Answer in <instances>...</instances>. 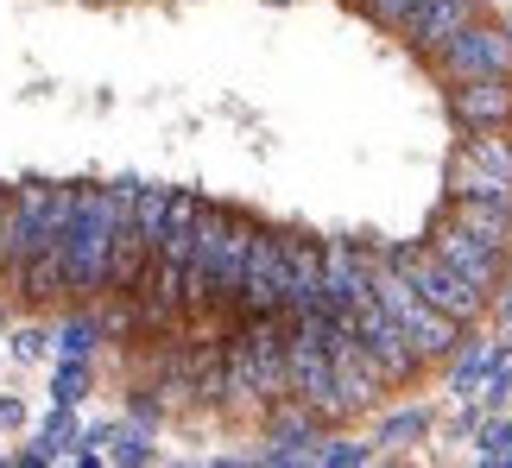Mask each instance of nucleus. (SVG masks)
I'll use <instances>...</instances> for the list:
<instances>
[{
    "label": "nucleus",
    "mask_w": 512,
    "mask_h": 468,
    "mask_svg": "<svg viewBox=\"0 0 512 468\" xmlns=\"http://www.w3.org/2000/svg\"><path fill=\"white\" fill-rule=\"evenodd\" d=\"M247 241H253V222L247 216L203 203L190 260H184V317H209V310H228L234 304L241 272H247Z\"/></svg>",
    "instance_id": "1"
},
{
    "label": "nucleus",
    "mask_w": 512,
    "mask_h": 468,
    "mask_svg": "<svg viewBox=\"0 0 512 468\" xmlns=\"http://www.w3.org/2000/svg\"><path fill=\"white\" fill-rule=\"evenodd\" d=\"M133 209V184L121 190H76V216L64 234V266H70V291L89 298V291H108V253H114V234H121Z\"/></svg>",
    "instance_id": "2"
},
{
    "label": "nucleus",
    "mask_w": 512,
    "mask_h": 468,
    "mask_svg": "<svg viewBox=\"0 0 512 468\" xmlns=\"http://www.w3.org/2000/svg\"><path fill=\"white\" fill-rule=\"evenodd\" d=\"M367 285H373V298H380L392 317L405 323V336H411V348H418V361H437V355H449V348L462 342V323L449 317V310L424 304L418 291L405 285L399 266H380V260H373V266H367Z\"/></svg>",
    "instance_id": "3"
},
{
    "label": "nucleus",
    "mask_w": 512,
    "mask_h": 468,
    "mask_svg": "<svg viewBox=\"0 0 512 468\" xmlns=\"http://www.w3.org/2000/svg\"><path fill=\"white\" fill-rule=\"evenodd\" d=\"M392 266L405 272V285L418 291L424 304L449 310V317H456V323H475V317H481L487 291H475V285H468V279H462V272L443 260L437 247H399V253H392Z\"/></svg>",
    "instance_id": "4"
},
{
    "label": "nucleus",
    "mask_w": 512,
    "mask_h": 468,
    "mask_svg": "<svg viewBox=\"0 0 512 468\" xmlns=\"http://www.w3.org/2000/svg\"><path fill=\"white\" fill-rule=\"evenodd\" d=\"M285 247H291V234H279V228H253V241H247V272H241V291H234V310H241V317L285 310V285H291Z\"/></svg>",
    "instance_id": "5"
},
{
    "label": "nucleus",
    "mask_w": 512,
    "mask_h": 468,
    "mask_svg": "<svg viewBox=\"0 0 512 468\" xmlns=\"http://www.w3.org/2000/svg\"><path fill=\"white\" fill-rule=\"evenodd\" d=\"M348 317H354V336H361V348H367L373 361H380L386 386H405V380L424 367V361H418V348H411V336H405V323L392 317V310H386L380 298H373V291H367V298L348 310Z\"/></svg>",
    "instance_id": "6"
},
{
    "label": "nucleus",
    "mask_w": 512,
    "mask_h": 468,
    "mask_svg": "<svg viewBox=\"0 0 512 468\" xmlns=\"http://www.w3.org/2000/svg\"><path fill=\"white\" fill-rule=\"evenodd\" d=\"M430 57H437V64L456 76V83H462V76H500V70H512V38L468 19V26L449 38V45H437Z\"/></svg>",
    "instance_id": "7"
},
{
    "label": "nucleus",
    "mask_w": 512,
    "mask_h": 468,
    "mask_svg": "<svg viewBox=\"0 0 512 468\" xmlns=\"http://www.w3.org/2000/svg\"><path fill=\"white\" fill-rule=\"evenodd\" d=\"M430 247H437L475 291H494L500 272H506V253H500V247H487L481 234H468L462 222H449V216H437V228H430Z\"/></svg>",
    "instance_id": "8"
},
{
    "label": "nucleus",
    "mask_w": 512,
    "mask_h": 468,
    "mask_svg": "<svg viewBox=\"0 0 512 468\" xmlns=\"http://www.w3.org/2000/svg\"><path fill=\"white\" fill-rule=\"evenodd\" d=\"M449 114H456L462 127H506L512 121V76H462L456 89H449Z\"/></svg>",
    "instance_id": "9"
},
{
    "label": "nucleus",
    "mask_w": 512,
    "mask_h": 468,
    "mask_svg": "<svg viewBox=\"0 0 512 468\" xmlns=\"http://www.w3.org/2000/svg\"><path fill=\"white\" fill-rule=\"evenodd\" d=\"M329 361H336V405H342V418H348V412H367V405H380L386 374H380V361L361 348V336L342 342Z\"/></svg>",
    "instance_id": "10"
},
{
    "label": "nucleus",
    "mask_w": 512,
    "mask_h": 468,
    "mask_svg": "<svg viewBox=\"0 0 512 468\" xmlns=\"http://www.w3.org/2000/svg\"><path fill=\"white\" fill-rule=\"evenodd\" d=\"M367 253H354L348 241H336V247H323V310H354L367 298Z\"/></svg>",
    "instance_id": "11"
},
{
    "label": "nucleus",
    "mask_w": 512,
    "mask_h": 468,
    "mask_svg": "<svg viewBox=\"0 0 512 468\" xmlns=\"http://www.w3.org/2000/svg\"><path fill=\"white\" fill-rule=\"evenodd\" d=\"M285 260H291L285 317H310V310H323V247H317V241H298V234H291Z\"/></svg>",
    "instance_id": "12"
},
{
    "label": "nucleus",
    "mask_w": 512,
    "mask_h": 468,
    "mask_svg": "<svg viewBox=\"0 0 512 468\" xmlns=\"http://www.w3.org/2000/svg\"><path fill=\"white\" fill-rule=\"evenodd\" d=\"M443 216H449V222H462L468 234H481L487 247L512 253V203H506V197H449Z\"/></svg>",
    "instance_id": "13"
},
{
    "label": "nucleus",
    "mask_w": 512,
    "mask_h": 468,
    "mask_svg": "<svg viewBox=\"0 0 512 468\" xmlns=\"http://www.w3.org/2000/svg\"><path fill=\"white\" fill-rule=\"evenodd\" d=\"M468 19H475V0H424L418 13L405 19V32H411V45L418 51H437V45H449Z\"/></svg>",
    "instance_id": "14"
},
{
    "label": "nucleus",
    "mask_w": 512,
    "mask_h": 468,
    "mask_svg": "<svg viewBox=\"0 0 512 468\" xmlns=\"http://www.w3.org/2000/svg\"><path fill=\"white\" fill-rule=\"evenodd\" d=\"M146 260H152V241H146L140 228H133V209H127L121 234H114V253H108V291H121V298H133V285H140Z\"/></svg>",
    "instance_id": "15"
},
{
    "label": "nucleus",
    "mask_w": 512,
    "mask_h": 468,
    "mask_svg": "<svg viewBox=\"0 0 512 468\" xmlns=\"http://www.w3.org/2000/svg\"><path fill=\"white\" fill-rule=\"evenodd\" d=\"M462 159H468V165H481L487 178L512 184V140H506L500 127H468V140H462Z\"/></svg>",
    "instance_id": "16"
},
{
    "label": "nucleus",
    "mask_w": 512,
    "mask_h": 468,
    "mask_svg": "<svg viewBox=\"0 0 512 468\" xmlns=\"http://www.w3.org/2000/svg\"><path fill=\"white\" fill-rule=\"evenodd\" d=\"M165 209H171V190L159 184H146V190H133V228L146 234L152 247H159V228H165Z\"/></svg>",
    "instance_id": "17"
},
{
    "label": "nucleus",
    "mask_w": 512,
    "mask_h": 468,
    "mask_svg": "<svg viewBox=\"0 0 512 468\" xmlns=\"http://www.w3.org/2000/svg\"><path fill=\"white\" fill-rule=\"evenodd\" d=\"M500 361V348H487V342H475V348H468V355L456 361V393H468V386H475L481 374H487V367H494Z\"/></svg>",
    "instance_id": "18"
},
{
    "label": "nucleus",
    "mask_w": 512,
    "mask_h": 468,
    "mask_svg": "<svg viewBox=\"0 0 512 468\" xmlns=\"http://www.w3.org/2000/svg\"><path fill=\"white\" fill-rule=\"evenodd\" d=\"M70 437H76V424H70V412H64V405H57V418L45 424V437H38V450H32L26 462H45V456H57V450H64Z\"/></svg>",
    "instance_id": "19"
},
{
    "label": "nucleus",
    "mask_w": 512,
    "mask_h": 468,
    "mask_svg": "<svg viewBox=\"0 0 512 468\" xmlns=\"http://www.w3.org/2000/svg\"><path fill=\"white\" fill-rule=\"evenodd\" d=\"M424 424H430L424 412H399V418H386V424H380V443H418V437H424Z\"/></svg>",
    "instance_id": "20"
},
{
    "label": "nucleus",
    "mask_w": 512,
    "mask_h": 468,
    "mask_svg": "<svg viewBox=\"0 0 512 468\" xmlns=\"http://www.w3.org/2000/svg\"><path fill=\"white\" fill-rule=\"evenodd\" d=\"M83 386H89V374H83V355H70L64 367H57V405H76V399H83Z\"/></svg>",
    "instance_id": "21"
},
{
    "label": "nucleus",
    "mask_w": 512,
    "mask_h": 468,
    "mask_svg": "<svg viewBox=\"0 0 512 468\" xmlns=\"http://www.w3.org/2000/svg\"><path fill=\"white\" fill-rule=\"evenodd\" d=\"M418 7H424V0H367V13L380 19V26H405Z\"/></svg>",
    "instance_id": "22"
},
{
    "label": "nucleus",
    "mask_w": 512,
    "mask_h": 468,
    "mask_svg": "<svg viewBox=\"0 0 512 468\" xmlns=\"http://www.w3.org/2000/svg\"><path fill=\"white\" fill-rule=\"evenodd\" d=\"M57 342H64V355H89V348H95V323H64Z\"/></svg>",
    "instance_id": "23"
},
{
    "label": "nucleus",
    "mask_w": 512,
    "mask_h": 468,
    "mask_svg": "<svg viewBox=\"0 0 512 468\" xmlns=\"http://www.w3.org/2000/svg\"><path fill=\"white\" fill-rule=\"evenodd\" d=\"M7 209H13V190H0V253H7Z\"/></svg>",
    "instance_id": "24"
},
{
    "label": "nucleus",
    "mask_w": 512,
    "mask_h": 468,
    "mask_svg": "<svg viewBox=\"0 0 512 468\" xmlns=\"http://www.w3.org/2000/svg\"><path fill=\"white\" fill-rule=\"evenodd\" d=\"M494 291H500V310L512 317V279H506V285H494Z\"/></svg>",
    "instance_id": "25"
}]
</instances>
